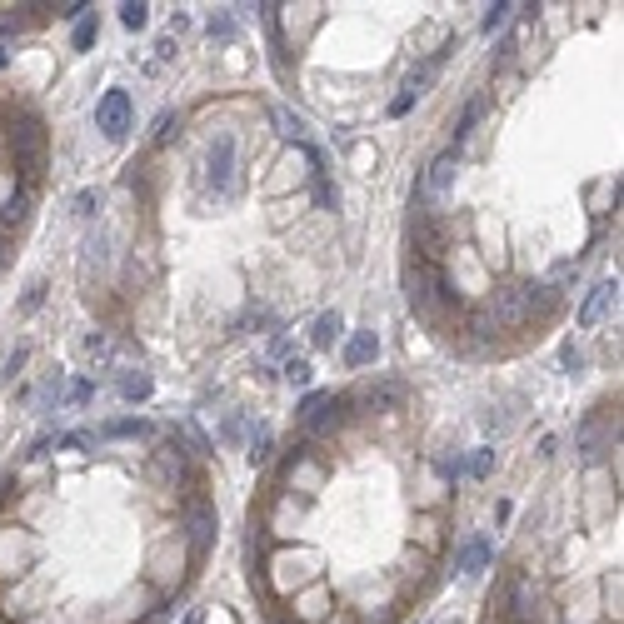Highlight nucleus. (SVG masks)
<instances>
[{
    "mask_svg": "<svg viewBox=\"0 0 624 624\" xmlns=\"http://www.w3.org/2000/svg\"><path fill=\"white\" fill-rule=\"evenodd\" d=\"M25 360H30V350H10V355H5V380H15Z\"/></svg>",
    "mask_w": 624,
    "mask_h": 624,
    "instance_id": "473e14b6",
    "label": "nucleus"
},
{
    "mask_svg": "<svg viewBox=\"0 0 624 624\" xmlns=\"http://www.w3.org/2000/svg\"><path fill=\"white\" fill-rule=\"evenodd\" d=\"M490 560H495V545H490L485 535H475V540H465V545L455 550V570H460V575H480Z\"/></svg>",
    "mask_w": 624,
    "mask_h": 624,
    "instance_id": "f8f14e48",
    "label": "nucleus"
},
{
    "mask_svg": "<svg viewBox=\"0 0 624 624\" xmlns=\"http://www.w3.org/2000/svg\"><path fill=\"white\" fill-rule=\"evenodd\" d=\"M615 290H620L615 280H600V285L585 295V305H580V330H590V325H595V320H600V315L615 305Z\"/></svg>",
    "mask_w": 624,
    "mask_h": 624,
    "instance_id": "ddd939ff",
    "label": "nucleus"
},
{
    "mask_svg": "<svg viewBox=\"0 0 624 624\" xmlns=\"http://www.w3.org/2000/svg\"><path fill=\"white\" fill-rule=\"evenodd\" d=\"M150 485L160 490V495H175V490H200L205 485V475H200V465L190 460V450L170 435V440H160L155 450H150Z\"/></svg>",
    "mask_w": 624,
    "mask_h": 624,
    "instance_id": "f03ea898",
    "label": "nucleus"
},
{
    "mask_svg": "<svg viewBox=\"0 0 624 624\" xmlns=\"http://www.w3.org/2000/svg\"><path fill=\"white\" fill-rule=\"evenodd\" d=\"M560 360H565V370H580V350H575V345H565Z\"/></svg>",
    "mask_w": 624,
    "mask_h": 624,
    "instance_id": "c9c22d12",
    "label": "nucleus"
},
{
    "mask_svg": "<svg viewBox=\"0 0 624 624\" xmlns=\"http://www.w3.org/2000/svg\"><path fill=\"white\" fill-rule=\"evenodd\" d=\"M125 435H150V425H145V420H110V425H100L90 440H125Z\"/></svg>",
    "mask_w": 624,
    "mask_h": 624,
    "instance_id": "f3484780",
    "label": "nucleus"
},
{
    "mask_svg": "<svg viewBox=\"0 0 624 624\" xmlns=\"http://www.w3.org/2000/svg\"><path fill=\"white\" fill-rule=\"evenodd\" d=\"M40 300H45V280H30V290H25V300H20V310L30 315V310H40Z\"/></svg>",
    "mask_w": 624,
    "mask_h": 624,
    "instance_id": "7c9ffc66",
    "label": "nucleus"
},
{
    "mask_svg": "<svg viewBox=\"0 0 624 624\" xmlns=\"http://www.w3.org/2000/svg\"><path fill=\"white\" fill-rule=\"evenodd\" d=\"M150 390H155V385H150L145 370H130V375L120 380V395H125V400H150Z\"/></svg>",
    "mask_w": 624,
    "mask_h": 624,
    "instance_id": "6ab92c4d",
    "label": "nucleus"
},
{
    "mask_svg": "<svg viewBox=\"0 0 624 624\" xmlns=\"http://www.w3.org/2000/svg\"><path fill=\"white\" fill-rule=\"evenodd\" d=\"M270 450H275L270 430H265V425H255V430H250V465H265V460H270Z\"/></svg>",
    "mask_w": 624,
    "mask_h": 624,
    "instance_id": "412c9836",
    "label": "nucleus"
},
{
    "mask_svg": "<svg viewBox=\"0 0 624 624\" xmlns=\"http://www.w3.org/2000/svg\"><path fill=\"white\" fill-rule=\"evenodd\" d=\"M30 205H35V190H10L5 200H0V235L10 240L15 230H25V220H30Z\"/></svg>",
    "mask_w": 624,
    "mask_h": 624,
    "instance_id": "9d476101",
    "label": "nucleus"
},
{
    "mask_svg": "<svg viewBox=\"0 0 624 624\" xmlns=\"http://www.w3.org/2000/svg\"><path fill=\"white\" fill-rule=\"evenodd\" d=\"M120 25H125V30H145V25H150V5H140V0L120 5Z\"/></svg>",
    "mask_w": 624,
    "mask_h": 624,
    "instance_id": "4be33fe9",
    "label": "nucleus"
},
{
    "mask_svg": "<svg viewBox=\"0 0 624 624\" xmlns=\"http://www.w3.org/2000/svg\"><path fill=\"white\" fill-rule=\"evenodd\" d=\"M105 350H110V340H105V335H85V340H80V355H90V360H95V355H105Z\"/></svg>",
    "mask_w": 624,
    "mask_h": 624,
    "instance_id": "2f4dec72",
    "label": "nucleus"
},
{
    "mask_svg": "<svg viewBox=\"0 0 624 624\" xmlns=\"http://www.w3.org/2000/svg\"><path fill=\"white\" fill-rule=\"evenodd\" d=\"M220 440H225V445H235V440H240V420H235V415L220 425Z\"/></svg>",
    "mask_w": 624,
    "mask_h": 624,
    "instance_id": "f704fd0d",
    "label": "nucleus"
},
{
    "mask_svg": "<svg viewBox=\"0 0 624 624\" xmlns=\"http://www.w3.org/2000/svg\"><path fill=\"white\" fill-rule=\"evenodd\" d=\"M380 360V335L375 330H355L350 340H345V365L350 370H370Z\"/></svg>",
    "mask_w": 624,
    "mask_h": 624,
    "instance_id": "9b49d317",
    "label": "nucleus"
},
{
    "mask_svg": "<svg viewBox=\"0 0 624 624\" xmlns=\"http://www.w3.org/2000/svg\"><path fill=\"white\" fill-rule=\"evenodd\" d=\"M185 624H205V610H190V615H185Z\"/></svg>",
    "mask_w": 624,
    "mask_h": 624,
    "instance_id": "e433bc0d",
    "label": "nucleus"
},
{
    "mask_svg": "<svg viewBox=\"0 0 624 624\" xmlns=\"http://www.w3.org/2000/svg\"><path fill=\"white\" fill-rule=\"evenodd\" d=\"M95 35H100V20H95V10H85V15L75 20V50H90Z\"/></svg>",
    "mask_w": 624,
    "mask_h": 624,
    "instance_id": "aec40b11",
    "label": "nucleus"
},
{
    "mask_svg": "<svg viewBox=\"0 0 624 624\" xmlns=\"http://www.w3.org/2000/svg\"><path fill=\"white\" fill-rule=\"evenodd\" d=\"M130 120H135L130 95H125V90H105L100 105H95V130H100L105 140H125V135H130Z\"/></svg>",
    "mask_w": 624,
    "mask_h": 624,
    "instance_id": "6e6552de",
    "label": "nucleus"
},
{
    "mask_svg": "<svg viewBox=\"0 0 624 624\" xmlns=\"http://www.w3.org/2000/svg\"><path fill=\"white\" fill-rule=\"evenodd\" d=\"M275 125H280V135H285V140H295V145H305V135H310L305 115H295L290 105H275Z\"/></svg>",
    "mask_w": 624,
    "mask_h": 624,
    "instance_id": "2eb2a0df",
    "label": "nucleus"
},
{
    "mask_svg": "<svg viewBox=\"0 0 624 624\" xmlns=\"http://www.w3.org/2000/svg\"><path fill=\"white\" fill-rule=\"evenodd\" d=\"M100 210V190H80L75 195V215H95Z\"/></svg>",
    "mask_w": 624,
    "mask_h": 624,
    "instance_id": "c756f323",
    "label": "nucleus"
},
{
    "mask_svg": "<svg viewBox=\"0 0 624 624\" xmlns=\"http://www.w3.org/2000/svg\"><path fill=\"white\" fill-rule=\"evenodd\" d=\"M240 185V160H235V135H215L210 160H205V195L230 200Z\"/></svg>",
    "mask_w": 624,
    "mask_h": 624,
    "instance_id": "39448f33",
    "label": "nucleus"
},
{
    "mask_svg": "<svg viewBox=\"0 0 624 624\" xmlns=\"http://www.w3.org/2000/svg\"><path fill=\"white\" fill-rule=\"evenodd\" d=\"M35 555H40V545H35V535H30L25 525H15V520L0 525V585H5L10 575L20 580V575L35 565Z\"/></svg>",
    "mask_w": 624,
    "mask_h": 624,
    "instance_id": "0eeeda50",
    "label": "nucleus"
},
{
    "mask_svg": "<svg viewBox=\"0 0 624 624\" xmlns=\"http://www.w3.org/2000/svg\"><path fill=\"white\" fill-rule=\"evenodd\" d=\"M205 30H210V40H230L235 20H230V15H210V25H205Z\"/></svg>",
    "mask_w": 624,
    "mask_h": 624,
    "instance_id": "c85d7f7f",
    "label": "nucleus"
},
{
    "mask_svg": "<svg viewBox=\"0 0 624 624\" xmlns=\"http://www.w3.org/2000/svg\"><path fill=\"white\" fill-rule=\"evenodd\" d=\"M480 115H485V100H470V105L460 110V120H455V145H450V150H465V140H470V130H475Z\"/></svg>",
    "mask_w": 624,
    "mask_h": 624,
    "instance_id": "dca6fc26",
    "label": "nucleus"
},
{
    "mask_svg": "<svg viewBox=\"0 0 624 624\" xmlns=\"http://www.w3.org/2000/svg\"><path fill=\"white\" fill-rule=\"evenodd\" d=\"M410 245H415V260L420 265H445L450 255V230L435 210H415L410 215Z\"/></svg>",
    "mask_w": 624,
    "mask_h": 624,
    "instance_id": "423d86ee",
    "label": "nucleus"
},
{
    "mask_svg": "<svg viewBox=\"0 0 624 624\" xmlns=\"http://www.w3.org/2000/svg\"><path fill=\"white\" fill-rule=\"evenodd\" d=\"M190 545H185V535H165L155 550H150V595L160 600V605H170L175 600V590L190 580Z\"/></svg>",
    "mask_w": 624,
    "mask_h": 624,
    "instance_id": "7ed1b4c3",
    "label": "nucleus"
},
{
    "mask_svg": "<svg viewBox=\"0 0 624 624\" xmlns=\"http://www.w3.org/2000/svg\"><path fill=\"white\" fill-rule=\"evenodd\" d=\"M330 395H335V390H315V395H305V400H300V410H295V425H305L310 415H320V410L330 405Z\"/></svg>",
    "mask_w": 624,
    "mask_h": 624,
    "instance_id": "5701e85b",
    "label": "nucleus"
},
{
    "mask_svg": "<svg viewBox=\"0 0 624 624\" xmlns=\"http://www.w3.org/2000/svg\"><path fill=\"white\" fill-rule=\"evenodd\" d=\"M290 624H330L335 620V595L315 580V585H305L300 595H290Z\"/></svg>",
    "mask_w": 624,
    "mask_h": 624,
    "instance_id": "1a4fd4ad",
    "label": "nucleus"
},
{
    "mask_svg": "<svg viewBox=\"0 0 624 624\" xmlns=\"http://www.w3.org/2000/svg\"><path fill=\"white\" fill-rule=\"evenodd\" d=\"M410 105H415V95H410V90H400V95L390 100V115H410Z\"/></svg>",
    "mask_w": 624,
    "mask_h": 624,
    "instance_id": "72a5a7b5",
    "label": "nucleus"
},
{
    "mask_svg": "<svg viewBox=\"0 0 624 624\" xmlns=\"http://www.w3.org/2000/svg\"><path fill=\"white\" fill-rule=\"evenodd\" d=\"M510 10H515V5H510V0H495V5H490V10H485V20H480V25H485V35H495V30H500V25H505V20H510Z\"/></svg>",
    "mask_w": 624,
    "mask_h": 624,
    "instance_id": "b1692460",
    "label": "nucleus"
},
{
    "mask_svg": "<svg viewBox=\"0 0 624 624\" xmlns=\"http://www.w3.org/2000/svg\"><path fill=\"white\" fill-rule=\"evenodd\" d=\"M340 330H345L340 310H325V315L315 320V330H310V345H315V350H330V345L340 340Z\"/></svg>",
    "mask_w": 624,
    "mask_h": 624,
    "instance_id": "4468645a",
    "label": "nucleus"
},
{
    "mask_svg": "<svg viewBox=\"0 0 624 624\" xmlns=\"http://www.w3.org/2000/svg\"><path fill=\"white\" fill-rule=\"evenodd\" d=\"M495 470V450H475L470 460H465V475H475V480H485Z\"/></svg>",
    "mask_w": 624,
    "mask_h": 624,
    "instance_id": "393cba45",
    "label": "nucleus"
},
{
    "mask_svg": "<svg viewBox=\"0 0 624 624\" xmlns=\"http://www.w3.org/2000/svg\"><path fill=\"white\" fill-rule=\"evenodd\" d=\"M5 65H10V50H5V45H0V70H5Z\"/></svg>",
    "mask_w": 624,
    "mask_h": 624,
    "instance_id": "4c0bfd02",
    "label": "nucleus"
},
{
    "mask_svg": "<svg viewBox=\"0 0 624 624\" xmlns=\"http://www.w3.org/2000/svg\"><path fill=\"white\" fill-rule=\"evenodd\" d=\"M280 380H285V385H310V380H315V365L300 360V355H290V360L280 365Z\"/></svg>",
    "mask_w": 624,
    "mask_h": 624,
    "instance_id": "a211bd4d",
    "label": "nucleus"
},
{
    "mask_svg": "<svg viewBox=\"0 0 624 624\" xmlns=\"http://www.w3.org/2000/svg\"><path fill=\"white\" fill-rule=\"evenodd\" d=\"M315 580H320V560L295 550V545H270L265 550V570H250V585L260 595H270V600H290V595H300Z\"/></svg>",
    "mask_w": 624,
    "mask_h": 624,
    "instance_id": "f257e3e1",
    "label": "nucleus"
},
{
    "mask_svg": "<svg viewBox=\"0 0 624 624\" xmlns=\"http://www.w3.org/2000/svg\"><path fill=\"white\" fill-rule=\"evenodd\" d=\"M90 395H95V380H75V385L65 390V405H85Z\"/></svg>",
    "mask_w": 624,
    "mask_h": 624,
    "instance_id": "cd10ccee",
    "label": "nucleus"
},
{
    "mask_svg": "<svg viewBox=\"0 0 624 624\" xmlns=\"http://www.w3.org/2000/svg\"><path fill=\"white\" fill-rule=\"evenodd\" d=\"M315 200H320V210H335V205H340V190L330 185V175H315Z\"/></svg>",
    "mask_w": 624,
    "mask_h": 624,
    "instance_id": "a878e982",
    "label": "nucleus"
},
{
    "mask_svg": "<svg viewBox=\"0 0 624 624\" xmlns=\"http://www.w3.org/2000/svg\"><path fill=\"white\" fill-rule=\"evenodd\" d=\"M170 135H180V115H175V110H165V115L155 120V145H165Z\"/></svg>",
    "mask_w": 624,
    "mask_h": 624,
    "instance_id": "bb28decb",
    "label": "nucleus"
},
{
    "mask_svg": "<svg viewBox=\"0 0 624 624\" xmlns=\"http://www.w3.org/2000/svg\"><path fill=\"white\" fill-rule=\"evenodd\" d=\"M175 515H180V525H185V545H190V555H195V560L210 555L215 540H220V515H215L210 495H185Z\"/></svg>",
    "mask_w": 624,
    "mask_h": 624,
    "instance_id": "20e7f679",
    "label": "nucleus"
}]
</instances>
